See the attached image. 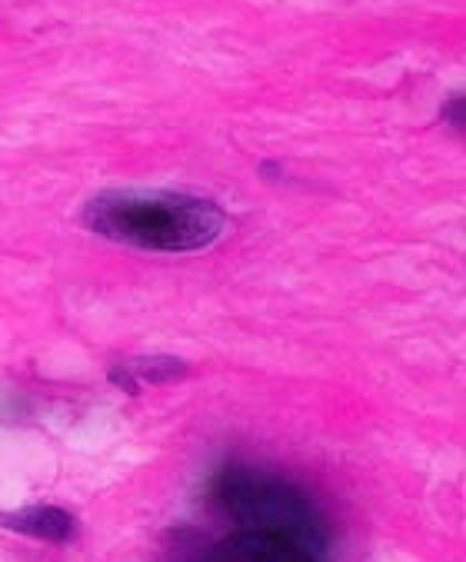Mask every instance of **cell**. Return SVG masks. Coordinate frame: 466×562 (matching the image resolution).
I'll list each match as a JSON object with an SVG mask.
<instances>
[{
  "label": "cell",
  "instance_id": "2",
  "mask_svg": "<svg viewBox=\"0 0 466 562\" xmlns=\"http://www.w3.org/2000/svg\"><path fill=\"white\" fill-rule=\"evenodd\" d=\"M210 506L237 522V529L287 536L313 552L326 549V519L317 503L290 480L257 470V467H226L210 483Z\"/></svg>",
  "mask_w": 466,
  "mask_h": 562
},
{
  "label": "cell",
  "instance_id": "5",
  "mask_svg": "<svg viewBox=\"0 0 466 562\" xmlns=\"http://www.w3.org/2000/svg\"><path fill=\"white\" fill-rule=\"evenodd\" d=\"M134 376H137V383L144 386V383H174V380H184L187 373H190V367L184 363V360H177V357H141V360H131V363H124Z\"/></svg>",
  "mask_w": 466,
  "mask_h": 562
},
{
  "label": "cell",
  "instance_id": "3",
  "mask_svg": "<svg viewBox=\"0 0 466 562\" xmlns=\"http://www.w3.org/2000/svg\"><path fill=\"white\" fill-rule=\"evenodd\" d=\"M207 562H323L320 552L274 532L237 529L233 536L220 539Z\"/></svg>",
  "mask_w": 466,
  "mask_h": 562
},
{
  "label": "cell",
  "instance_id": "1",
  "mask_svg": "<svg viewBox=\"0 0 466 562\" xmlns=\"http://www.w3.org/2000/svg\"><path fill=\"white\" fill-rule=\"evenodd\" d=\"M84 227L151 254H193L220 240L226 213L207 196L177 190H103L87 200Z\"/></svg>",
  "mask_w": 466,
  "mask_h": 562
},
{
  "label": "cell",
  "instance_id": "6",
  "mask_svg": "<svg viewBox=\"0 0 466 562\" xmlns=\"http://www.w3.org/2000/svg\"><path fill=\"white\" fill-rule=\"evenodd\" d=\"M110 383H116V386H121L124 393H141V383H137V376L121 363V367H113L110 370Z\"/></svg>",
  "mask_w": 466,
  "mask_h": 562
},
{
  "label": "cell",
  "instance_id": "7",
  "mask_svg": "<svg viewBox=\"0 0 466 562\" xmlns=\"http://www.w3.org/2000/svg\"><path fill=\"white\" fill-rule=\"evenodd\" d=\"M443 121H446L453 131H463V97H453V100L443 106Z\"/></svg>",
  "mask_w": 466,
  "mask_h": 562
},
{
  "label": "cell",
  "instance_id": "4",
  "mask_svg": "<svg viewBox=\"0 0 466 562\" xmlns=\"http://www.w3.org/2000/svg\"><path fill=\"white\" fill-rule=\"evenodd\" d=\"M0 526L34 536L41 542H70L77 536V519L57 506H27L14 513H0Z\"/></svg>",
  "mask_w": 466,
  "mask_h": 562
}]
</instances>
